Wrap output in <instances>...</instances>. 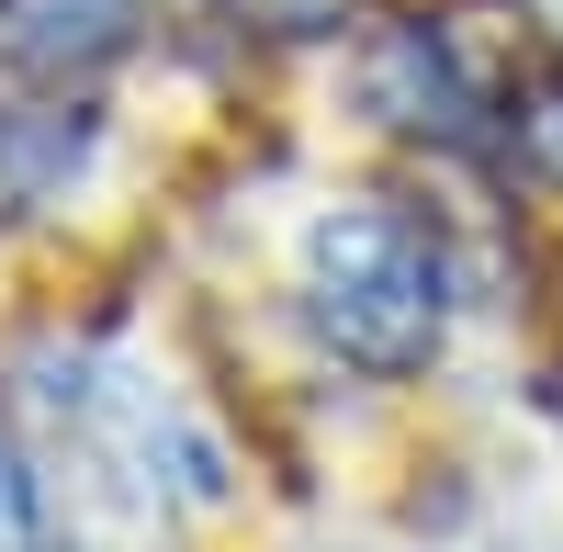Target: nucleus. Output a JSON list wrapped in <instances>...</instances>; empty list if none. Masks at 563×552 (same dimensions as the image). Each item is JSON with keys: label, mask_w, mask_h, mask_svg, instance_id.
Here are the masks:
<instances>
[{"label": "nucleus", "mask_w": 563, "mask_h": 552, "mask_svg": "<svg viewBox=\"0 0 563 552\" xmlns=\"http://www.w3.org/2000/svg\"><path fill=\"white\" fill-rule=\"evenodd\" d=\"M0 552H45V485H34V463H23L12 418H0Z\"/></svg>", "instance_id": "39448f33"}, {"label": "nucleus", "mask_w": 563, "mask_h": 552, "mask_svg": "<svg viewBox=\"0 0 563 552\" xmlns=\"http://www.w3.org/2000/svg\"><path fill=\"white\" fill-rule=\"evenodd\" d=\"M238 23H260V34H339V12L350 0H225Z\"/></svg>", "instance_id": "0eeeda50"}, {"label": "nucleus", "mask_w": 563, "mask_h": 552, "mask_svg": "<svg viewBox=\"0 0 563 552\" xmlns=\"http://www.w3.org/2000/svg\"><path fill=\"white\" fill-rule=\"evenodd\" d=\"M541 12H552V34H563V0H541Z\"/></svg>", "instance_id": "6e6552de"}, {"label": "nucleus", "mask_w": 563, "mask_h": 552, "mask_svg": "<svg viewBox=\"0 0 563 552\" xmlns=\"http://www.w3.org/2000/svg\"><path fill=\"white\" fill-rule=\"evenodd\" d=\"M79 158H90V113H79V102L0 113V203H45Z\"/></svg>", "instance_id": "20e7f679"}, {"label": "nucleus", "mask_w": 563, "mask_h": 552, "mask_svg": "<svg viewBox=\"0 0 563 552\" xmlns=\"http://www.w3.org/2000/svg\"><path fill=\"white\" fill-rule=\"evenodd\" d=\"M507 135H519V169H541V180H563V68L519 90V113H507Z\"/></svg>", "instance_id": "423d86ee"}, {"label": "nucleus", "mask_w": 563, "mask_h": 552, "mask_svg": "<svg viewBox=\"0 0 563 552\" xmlns=\"http://www.w3.org/2000/svg\"><path fill=\"white\" fill-rule=\"evenodd\" d=\"M147 0H0V79L23 90H68L102 57H124V34Z\"/></svg>", "instance_id": "7ed1b4c3"}, {"label": "nucleus", "mask_w": 563, "mask_h": 552, "mask_svg": "<svg viewBox=\"0 0 563 552\" xmlns=\"http://www.w3.org/2000/svg\"><path fill=\"white\" fill-rule=\"evenodd\" d=\"M361 113L372 124H395V135H440V147H474V68H462V45L417 12V23H384L361 45Z\"/></svg>", "instance_id": "f03ea898"}, {"label": "nucleus", "mask_w": 563, "mask_h": 552, "mask_svg": "<svg viewBox=\"0 0 563 552\" xmlns=\"http://www.w3.org/2000/svg\"><path fill=\"white\" fill-rule=\"evenodd\" d=\"M305 316L350 373L406 384V373H429V350L451 328V260L406 203L350 192L305 225Z\"/></svg>", "instance_id": "f257e3e1"}]
</instances>
